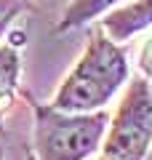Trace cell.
<instances>
[{
    "instance_id": "11",
    "label": "cell",
    "mask_w": 152,
    "mask_h": 160,
    "mask_svg": "<svg viewBox=\"0 0 152 160\" xmlns=\"http://www.w3.org/2000/svg\"><path fill=\"white\" fill-rule=\"evenodd\" d=\"M0 160H3V147H0Z\"/></svg>"
},
{
    "instance_id": "3",
    "label": "cell",
    "mask_w": 152,
    "mask_h": 160,
    "mask_svg": "<svg viewBox=\"0 0 152 160\" xmlns=\"http://www.w3.org/2000/svg\"><path fill=\"white\" fill-rule=\"evenodd\" d=\"M152 144V80L136 75L118 112L109 118L101 155L109 160H144Z\"/></svg>"
},
{
    "instance_id": "6",
    "label": "cell",
    "mask_w": 152,
    "mask_h": 160,
    "mask_svg": "<svg viewBox=\"0 0 152 160\" xmlns=\"http://www.w3.org/2000/svg\"><path fill=\"white\" fill-rule=\"evenodd\" d=\"M120 0H72L67 8H64L62 19L56 24V32L64 35L69 29H78V27H85L88 22H94L96 16H104L109 8H115Z\"/></svg>"
},
{
    "instance_id": "5",
    "label": "cell",
    "mask_w": 152,
    "mask_h": 160,
    "mask_svg": "<svg viewBox=\"0 0 152 160\" xmlns=\"http://www.w3.org/2000/svg\"><path fill=\"white\" fill-rule=\"evenodd\" d=\"M19 75H22V53L16 46H0V133L6 126V115L16 99Z\"/></svg>"
},
{
    "instance_id": "12",
    "label": "cell",
    "mask_w": 152,
    "mask_h": 160,
    "mask_svg": "<svg viewBox=\"0 0 152 160\" xmlns=\"http://www.w3.org/2000/svg\"><path fill=\"white\" fill-rule=\"evenodd\" d=\"M101 160H109V158H104V155H101Z\"/></svg>"
},
{
    "instance_id": "7",
    "label": "cell",
    "mask_w": 152,
    "mask_h": 160,
    "mask_svg": "<svg viewBox=\"0 0 152 160\" xmlns=\"http://www.w3.org/2000/svg\"><path fill=\"white\" fill-rule=\"evenodd\" d=\"M139 72L152 80V35L144 40V46L139 51Z\"/></svg>"
},
{
    "instance_id": "2",
    "label": "cell",
    "mask_w": 152,
    "mask_h": 160,
    "mask_svg": "<svg viewBox=\"0 0 152 160\" xmlns=\"http://www.w3.org/2000/svg\"><path fill=\"white\" fill-rule=\"evenodd\" d=\"M32 147L35 160H85L101 149L109 115L96 112H67L53 104H35Z\"/></svg>"
},
{
    "instance_id": "10",
    "label": "cell",
    "mask_w": 152,
    "mask_h": 160,
    "mask_svg": "<svg viewBox=\"0 0 152 160\" xmlns=\"http://www.w3.org/2000/svg\"><path fill=\"white\" fill-rule=\"evenodd\" d=\"M144 160H152V144H149V149H147V155H144Z\"/></svg>"
},
{
    "instance_id": "8",
    "label": "cell",
    "mask_w": 152,
    "mask_h": 160,
    "mask_svg": "<svg viewBox=\"0 0 152 160\" xmlns=\"http://www.w3.org/2000/svg\"><path fill=\"white\" fill-rule=\"evenodd\" d=\"M24 8H27V3H24V0H22V3H16V6H13V8H11V11H8V13H6V16L0 19V38H3V35H6V32H8V29H11V24H13V22H16V19H19V16H22V11H24Z\"/></svg>"
},
{
    "instance_id": "1",
    "label": "cell",
    "mask_w": 152,
    "mask_h": 160,
    "mask_svg": "<svg viewBox=\"0 0 152 160\" xmlns=\"http://www.w3.org/2000/svg\"><path fill=\"white\" fill-rule=\"evenodd\" d=\"M128 80V59L120 43H115L104 29L88 32L83 56L64 78L53 96V107L67 112H96L118 93Z\"/></svg>"
},
{
    "instance_id": "4",
    "label": "cell",
    "mask_w": 152,
    "mask_h": 160,
    "mask_svg": "<svg viewBox=\"0 0 152 160\" xmlns=\"http://www.w3.org/2000/svg\"><path fill=\"white\" fill-rule=\"evenodd\" d=\"M149 27H152V0H131L125 6L109 8L101 16V29L115 43H125Z\"/></svg>"
},
{
    "instance_id": "13",
    "label": "cell",
    "mask_w": 152,
    "mask_h": 160,
    "mask_svg": "<svg viewBox=\"0 0 152 160\" xmlns=\"http://www.w3.org/2000/svg\"><path fill=\"white\" fill-rule=\"evenodd\" d=\"M29 160H32V158H29Z\"/></svg>"
},
{
    "instance_id": "9",
    "label": "cell",
    "mask_w": 152,
    "mask_h": 160,
    "mask_svg": "<svg viewBox=\"0 0 152 160\" xmlns=\"http://www.w3.org/2000/svg\"><path fill=\"white\" fill-rule=\"evenodd\" d=\"M16 3H22V0H0V19L6 16V13L11 11V8L16 6Z\"/></svg>"
}]
</instances>
